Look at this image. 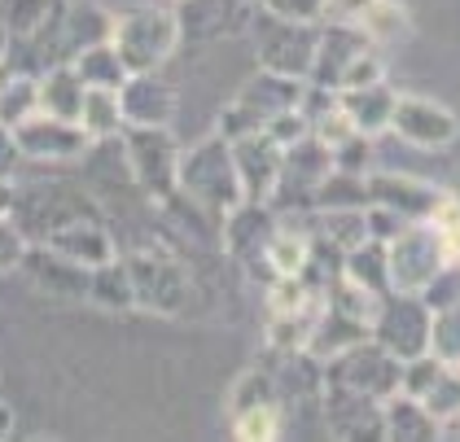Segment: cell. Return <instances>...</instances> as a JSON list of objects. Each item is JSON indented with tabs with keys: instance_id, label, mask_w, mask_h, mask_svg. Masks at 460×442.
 I'll return each instance as SVG.
<instances>
[{
	"instance_id": "cell-20",
	"label": "cell",
	"mask_w": 460,
	"mask_h": 442,
	"mask_svg": "<svg viewBox=\"0 0 460 442\" xmlns=\"http://www.w3.org/2000/svg\"><path fill=\"white\" fill-rule=\"evenodd\" d=\"M303 88H307V79H294V75H281V70H254L246 84H242V93L233 97V102H242L246 110H254L263 123L272 119V114H281L289 105L303 102Z\"/></svg>"
},
{
	"instance_id": "cell-17",
	"label": "cell",
	"mask_w": 460,
	"mask_h": 442,
	"mask_svg": "<svg viewBox=\"0 0 460 442\" xmlns=\"http://www.w3.org/2000/svg\"><path fill=\"white\" fill-rule=\"evenodd\" d=\"M364 49H373V40L359 31L355 22H320L316 53H312V70H307V84H320V88H333V93H338L342 70L351 66Z\"/></svg>"
},
{
	"instance_id": "cell-25",
	"label": "cell",
	"mask_w": 460,
	"mask_h": 442,
	"mask_svg": "<svg viewBox=\"0 0 460 442\" xmlns=\"http://www.w3.org/2000/svg\"><path fill=\"white\" fill-rule=\"evenodd\" d=\"M364 338H373V329L364 320H355V315L324 303L316 324H312V338H307V355L329 359V355H338V350H347V346H355V341H364Z\"/></svg>"
},
{
	"instance_id": "cell-2",
	"label": "cell",
	"mask_w": 460,
	"mask_h": 442,
	"mask_svg": "<svg viewBox=\"0 0 460 442\" xmlns=\"http://www.w3.org/2000/svg\"><path fill=\"white\" fill-rule=\"evenodd\" d=\"M180 193L189 202H198L202 210H211L215 219L228 215L242 198V180H237V167H233V149L228 140L211 132L207 140H198L193 149H180Z\"/></svg>"
},
{
	"instance_id": "cell-34",
	"label": "cell",
	"mask_w": 460,
	"mask_h": 442,
	"mask_svg": "<svg viewBox=\"0 0 460 442\" xmlns=\"http://www.w3.org/2000/svg\"><path fill=\"white\" fill-rule=\"evenodd\" d=\"M307 233L320 237L324 245H333V250H342V254L368 237L364 210H312V228Z\"/></svg>"
},
{
	"instance_id": "cell-28",
	"label": "cell",
	"mask_w": 460,
	"mask_h": 442,
	"mask_svg": "<svg viewBox=\"0 0 460 442\" xmlns=\"http://www.w3.org/2000/svg\"><path fill=\"white\" fill-rule=\"evenodd\" d=\"M368 206V184L359 171L329 167L312 189V210H364Z\"/></svg>"
},
{
	"instance_id": "cell-50",
	"label": "cell",
	"mask_w": 460,
	"mask_h": 442,
	"mask_svg": "<svg viewBox=\"0 0 460 442\" xmlns=\"http://www.w3.org/2000/svg\"><path fill=\"white\" fill-rule=\"evenodd\" d=\"M368 4H373V0H324L320 22H355V27H359V18L368 13Z\"/></svg>"
},
{
	"instance_id": "cell-33",
	"label": "cell",
	"mask_w": 460,
	"mask_h": 442,
	"mask_svg": "<svg viewBox=\"0 0 460 442\" xmlns=\"http://www.w3.org/2000/svg\"><path fill=\"white\" fill-rule=\"evenodd\" d=\"M40 75H22V70H9L0 75V123L4 128H18L22 119H31L40 110Z\"/></svg>"
},
{
	"instance_id": "cell-41",
	"label": "cell",
	"mask_w": 460,
	"mask_h": 442,
	"mask_svg": "<svg viewBox=\"0 0 460 442\" xmlns=\"http://www.w3.org/2000/svg\"><path fill=\"white\" fill-rule=\"evenodd\" d=\"M312 137H316L320 145H329V149H338L342 140H351V137H355L351 114H347L342 105L333 102V105H329V110H320L316 119H312Z\"/></svg>"
},
{
	"instance_id": "cell-3",
	"label": "cell",
	"mask_w": 460,
	"mask_h": 442,
	"mask_svg": "<svg viewBox=\"0 0 460 442\" xmlns=\"http://www.w3.org/2000/svg\"><path fill=\"white\" fill-rule=\"evenodd\" d=\"M132 289H137V311L149 315H184L193 303V276L172 250H137L123 259Z\"/></svg>"
},
{
	"instance_id": "cell-16",
	"label": "cell",
	"mask_w": 460,
	"mask_h": 442,
	"mask_svg": "<svg viewBox=\"0 0 460 442\" xmlns=\"http://www.w3.org/2000/svg\"><path fill=\"white\" fill-rule=\"evenodd\" d=\"M320 408H324V420H329V434L333 438H347V442L382 438V399L320 385Z\"/></svg>"
},
{
	"instance_id": "cell-49",
	"label": "cell",
	"mask_w": 460,
	"mask_h": 442,
	"mask_svg": "<svg viewBox=\"0 0 460 442\" xmlns=\"http://www.w3.org/2000/svg\"><path fill=\"white\" fill-rule=\"evenodd\" d=\"M22 163H27V158H22V149H18L13 128H4V123H0V184H13V175H18Z\"/></svg>"
},
{
	"instance_id": "cell-7",
	"label": "cell",
	"mask_w": 460,
	"mask_h": 442,
	"mask_svg": "<svg viewBox=\"0 0 460 442\" xmlns=\"http://www.w3.org/2000/svg\"><path fill=\"white\" fill-rule=\"evenodd\" d=\"M429 320L434 311L412 289H386L373 315V341H382L394 359H412L429 350Z\"/></svg>"
},
{
	"instance_id": "cell-5",
	"label": "cell",
	"mask_w": 460,
	"mask_h": 442,
	"mask_svg": "<svg viewBox=\"0 0 460 442\" xmlns=\"http://www.w3.org/2000/svg\"><path fill=\"white\" fill-rule=\"evenodd\" d=\"M324 364V385L333 390H351V394H368V399H386L399 390V373H403V359H394L382 341L364 338L320 359Z\"/></svg>"
},
{
	"instance_id": "cell-14",
	"label": "cell",
	"mask_w": 460,
	"mask_h": 442,
	"mask_svg": "<svg viewBox=\"0 0 460 442\" xmlns=\"http://www.w3.org/2000/svg\"><path fill=\"white\" fill-rule=\"evenodd\" d=\"M228 149H233V167H237V180H242V198L246 202H268L277 180H281L285 149L268 132H250V137L228 140Z\"/></svg>"
},
{
	"instance_id": "cell-42",
	"label": "cell",
	"mask_w": 460,
	"mask_h": 442,
	"mask_svg": "<svg viewBox=\"0 0 460 442\" xmlns=\"http://www.w3.org/2000/svg\"><path fill=\"white\" fill-rule=\"evenodd\" d=\"M263 132L277 140L281 149H289V145H298L303 137H312V119L298 110V105H289V110H281V114H272L268 123H263Z\"/></svg>"
},
{
	"instance_id": "cell-15",
	"label": "cell",
	"mask_w": 460,
	"mask_h": 442,
	"mask_svg": "<svg viewBox=\"0 0 460 442\" xmlns=\"http://www.w3.org/2000/svg\"><path fill=\"white\" fill-rule=\"evenodd\" d=\"M44 245L58 250L62 259H71L75 268H84V272H93V268H102L110 259H119L114 237L106 233V224H97L93 215H71V219H62L58 228L44 233Z\"/></svg>"
},
{
	"instance_id": "cell-35",
	"label": "cell",
	"mask_w": 460,
	"mask_h": 442,
	"mask_svg": "<svg viewBox=\"0 0 460 442\" xmlns=\"http://www.w3.org/2000/svg\"><path fill=\"white\" fill-rule=\"evenodd\" d=\"M421 403L443 429L456 425L460 420V359H443V368L434 376V385L421 394Z\"/></svg>"
},
{
	"instance_id": "cell-36",
	"label": "cell",
	"mask_w": 460,
	"mask_h": 442,
	"mask_svg": "<svg viewBox=\"0 0 460 442\" xmlns=\"http://www.w3.org/2000/svg\"><path fill=\"white\" fill-rule=\"evenodd\" d=\"M359 31L368 35L373 44H399V40L412 35V18H408V9L399 0H373L368 13L359 18Z\"/></svg>"
},
{
	"instance_id": "cell-6",
	"label": "cell",
	"mask_w": 460,
	"mask_h": 442,
	"mask_svg": "<svg viewBox=\"0 0 460 442\" xmlns=\"http://www.w3.org/2000/svg\"><path fill=\"white\" fill-rule=\"evenodd\" d=\"M452 254L443 245V233L429 224V219H412L403 224L394 237L386 241V272H390V289H421L438 268H447Z\"/></svg>"
},
{
	"instance_id": "cell-45",
	"label": "cell",
	"mask_w": 460,
	"mask_h": 442,
	"mask_svg": "<svg viewBox=\"0 0 460 442\" xmlns=\"http://www.w3.org/2000/svg\"><path fill=\"white\" fill-rule=\"evenodd\" d=\"M373 140L377 137H364V132H355L351 140H342L338 149H329L333 154V167H342V171H364L373 167Z\"/></svg>"
},
{
	"instance_id": "cell-32",
	"label": "cell",
	"mask_w": 460,
	"mask_h": 442,
	"mask_svg": "<svg viewBox=\"0 0 460 442\" xmlns=\"http://www.w3.org/2000/svg\"><path fill=\"white\" fill-rule=\"evenodd\" d=\"M71 66H75V75L84 79V88H119V84L128 79V66L119 62V53H114L110 40L79 49L71 57Z\"/></svg>"
},
{
	"instance_id": "cell-48",
	"label": "cell",
	"mask_w": 460,
	"mask_h": 442,
	"mask_svg": "<svg viewBox=\"0 0 460 442\" xmlns=\"http://www.w3.org/2000/svg\"><path fill=\"white\" fill-rule=\"evenodd\" d=\"M403 224H408V219H403V215H394V210H386V206H364V228H368V237L390 241Z\"/></svg>"
},
{
	"instance_id": "cell-4",
	"label": "cell",
	"mask_w": 460,
	"mask_h": 442,
	"mask_svg": "<svg viewBox=\"0 0 460 442\" xmlns=\"http://www.w3.org/2000/svg\"><path fill=\"white\" fill-rule=\"evenodd\" d=\"M119 137H123V158H128L137 189L154 206H163L180 189V145L172 128H123Z\"/></svg>"
},
{
	"instance_id": "cell-31",
	"label": "cell",
	"mask_w": 460,
	"mask_h": 442,
	"mask_svg": "<svg viewBox=\"0 0 460 442\" xmlns=\"http://www.w3.org/2000/svg\"><path fill=\"white\" fill-rule=\"evenodd\" d=\"M307 259H312V237L307 233H298V228H289V224H277V233L268 241V250H263V268L268 276H298L307 268Z\"/></svg>"
},
{
	"instance_id": "cell-40",
	"label": "cell",
	"mask_w": 460,
	"mask_h": 442,
	"mask_svg": "<svg viewBox=\"0 0 460 442\" xmlns=\"http://www.w3.org/2000/svg\"><path fill=\"white\" fill-rule=\"evenodd\" d=\"M429 350L438 359H460V303L434 311V320H429Z\"/></svg>"
},
{
	"instance_id": "cell-37",
	"label": "cell",
	"mask_w": 460,
	"mask_h": 442,
	"mask_svg": "<svg viewBox=\"0 0 460 442\" xmlns=\"http://www.w3.org/2000/svg\"><path fill=\"white\" fill-rule=\"evenodd\" d=\"M320 311H294V315H268V329H263V341L272 355H298L307 350V338H312V324H316Z\"/></svg>"
},
{
	"instance_id": "cell-39",
	"label": "cell",
	"mask_w": 460,
	"mask_h": 442,
	"mask_svg": "<svg viewBox=\"0 0 460 442\" xmlns=\"http://www.w3.org/2000/svg\"><path fill=\"white\" fill-rule=\"evenodd\" d=\"M285 420V408L281 403H259V408H246L233 416V434L242 442H272L281 438V425Z\"/></svg>"
},
{
	"instance_id": "cell-18",
	"label": "cell",
	"mask_w": 460,
	"mask_h": 442,
	"mask_svg": "<svg viewBox=\"0 0 460 442\" xmlns=\"http://www.w3.org/2000/svg\"><path fill=\"white\" fill-rule=\"evenodd\" d=\"M18 272L31 276V285H36L40 294H49V298H62V303H84L88 272H84V268H75L71 259H62L58 250H49L44 241H40V245H27V254H22Z\"/></svg>"
},
{
	"instance_id": "cell-55",
	"label": "cell",
	"mask_w": 460,
	"mask_h": 442,
	"mask_svg": "<svg viewBox=\"0 0 460 442\" xmlns=\"http://www.w3.org/2000/svg\"><path fill=\"white\" fill-rule=\"evenodd\" d=\"M176 4H180V0H176Z\"/></svg>"
},
{
	"instance_id": "cell-8",
	"label": "cell",
	"mask_w": 460,
	"mask_h": 442,
	"mask_svg": "<svg viewBox=\"0 0 460 442\" xmlns=\"http://www.w3.org/2000/svg\"><path fill=\"white\" fill-rule=\"evenodd\" d=\"M13 137H18V149H22L27 163H75V158H84L93 149L88 132L75 119H53L44 110L22 119L13 128Z\"/></svg>"
},
{
	"instance_id": "cell-54",
	"label": "cell",
	"mask_w": 460,
	"mask_h": 442,
	"mask_svg": "<svg viewBox=\"0 0 460 442\" xmlns=\"http://www.w3.org/2000/svg\"><path fill=\"white\" fill-rule=\"evenodd\" d=\"M250 4H259V0H250Z\"/></svg>"
},
{
	"instance_id": "cell-13",
	"label": "cell",
	"mask_w": 460,
	"mask_h": 442,
	"mask_svg": "<svg viewBox=\"0 0 460 442\" xmlns=\"http://www.w3.org/2000/svg\"><path fill=\"white\" fill-rule=\"evenodd\" d=\"M316 31L320 22H289V18H272V27L259 35L254 53L263 70H281L294 79H307L312 70V53H316Z\"/></svg>"
},
{
	"instance_id": "cell-9",
	"label": "cell",
	"mask_w": 460,
	"mask_h": 442,
	"mask_svg": "<svg viewBox=\"0 0 460 442\" xmlns=\"http://www.w3.org/2000/svg\"><path fill=\"white\" fill-rule=\"evenodd\" d=\"M277 224H281V215L272 210V202H237L228 215H219V245L237 263L263 268V250H268V241L277 233ZM263 276H268V268H263Z\"/></svg>"
},
{
	"instance_id": "cell-27",
	"label": "cell",
	"mask_w": 460,
	"mask_h": 442,
	"mask_svg": "<svg viewBox=\"0 0 460 442\" xmlns=\"http://www.w3.org/2000/svg\"><path fill=\"white\" fill-rule=\"evenodd\" d=\"M62 9H66V0H0V22L9 31V44L49 31L62 18Z\"/></svg>"
},
{
	"instance_id": "cell-1",
	"label": "cell",
	"mask_w": 460,
	"mask_h": 442,
	"mask_svg": "<svg viewBox=\"0 0 460 442\" xmlns=\"http://www.w3.org/2000/svg\"><path fill=\"white\" fill-rule=\"evenodd\" d=\"M180 18L167 4H137L128 13H114V31L110 44L119 53V62L128 66V75L141 70H163L172 62V53L180 49Z\"/></svg>"
},
{
	"instance_id": "cell-43",
	"label": "cell",
	"mask_w": 460,
	"mask_h": 442,
	"mask_svg": "<svg viewBox=\"0 0 460 442\" xmlns=\"http://www.w3.org/2000/svg\"><path fill=\"white\" fill-rule=\"evenodd\" d=\"M382 79H386V62H382V53H377V44H373V49H364L351 66L342 70L338 93H342V88H364V84H382Z\"/></svg>"
},
{
	"instance_id": "cell-23",
	"label": "cell",
	"mask_w": 460,
	"mask_h": 442,
	"mask_svg": "<svg viewBox=\"0 0 460 442\" xmlns=\"http://www.w3.org/2000/svg\"><path fill=\"white\" fill-rule=\"evenodd\" d=\"M110 31H114V13H110V9L93 4V0H75V4L66 0L62 22H58V35H62V53H66V62H71L79 49L110 40Z\"/></svg>"
},
{
	"instance_id": "cell-21",
	"label": "cell",
	"mask_w": 460,
	"mask_h": 442,
	"mask_svg": "<svg viewBox=\"0 0 460 442\" xmlns=\"http://www.w3.org/2000/svg\"><path fill=\"white\" fill-rule=\"evenodd\" d=\"M382 438L390 442H434L443 438V425L425 411L421 399L394 390L382 399Z\"/></svg>"
},
{
	"instance_id": "cell-38",
	"label": "cell",
	"mask_w": 460,
	"mask_h": 442,
	"mask_svg": "<svg viewBox=\"0 0 460 442\" xmlns=\"http://www.w3.org/2000/svg\"><path fill=\"white\" fill-rule=\"evenodd\" d=\"M259 403H281V385H277V373L268 368H246V373L233 381L228 390V416L246 408H259Z\"/></svg>"
},
{
	"instance_id": "cell-51",
	"label": "cell",
	"mask_w": 460,
	"mask_h": 442,
	"mask_svg": "<svg viewBox=\"0 0 460 442\" xmlns=\"http://www.w3.org/2000/svg\"><path fill=\"white\" fill-rule=\"evenodd\" d=\"M13 429H18V416H13V408L0 399V438H13Z\"/></svg>"
},
{
	"instance_id": "cell-47",
	"label": "cell",
	"mask_w": 460,
	"mask_h": 442,
	"mask_svg": "<svg viewBox=\"0 0 460 442\" xmlns=\"http://www.w3.org/2000/svg\"><path fill=\"white\" fill-rule=\"evenodd\" d=\"M272 18H289V22H320L324 0H259Z\"/></svg>"
},
{
	"instance_id": "cell-46",
	"label": "cell",
	"mask_w": 460,
	"mask_h": 442,
	"mask_svg": "<svg viewBox=\"0 0 460 442\" xmlns=\"http://www.w3.org/2000/svg\"><path fill=\"white\" fill-rule=\"evenodd\" d=\"M27 245H31V241L22 237V228H18L9 215H0V272H18Z\"/></svg>"
},
{
	"instance_id": "cell-22",
	"label": "cell",
	"mask_w": 460,
	"mask_h": 442,
	"mask_svg": "<svg viewBox=\"0 0 460 442\" xmlns=\"http://www.w3.org/2000/svg\"><path fill=\"white\" fill-rule=\"evenodd\" d=\"M394 102H399V93L390 88L386 79H382V84H364V88H342V93H338V105L351 114L355 132H364V137H382V132H390Z\"/></svg>"
},
{
	"instance_id": "cell-12",
	"label": "cell",
	"mask_w": 460,
	"mask_h": 442,
	"mask_svg": "<svg viewBox=\"0 0 460 442\" xmlns=\"http://www.w3.org/2000/svg\"><path fill=\"white\" fill-rule=\"evenodd\" d=\"M119 105H123V128H172L180 93L158 70H141L119 84Z\"/></svg>"
},
{
	"instance_id": "cell-30",
	"label": "cell",
	"mask_w": 460,
	"mask_h": 442,
	"mask_svg": "<svg viewBox=\"0 0 460 442\" xmlns=\"http://www.w3.org/2000/svg\"><path fill=\"white\" fill-rule=\"evenodd\" d=\"M342 276L373 289V294H386L390 289V272H386V241L377 237H364L359 245H351L342 254Z\"/></svg>"
},
{
	"instance_id": "cell-53",
	"label": "cell",
	"mask_w": 460,
	"mask_h": 442,
	"mask_svg": "<svg viewBox=\"0 0 460 442\" xmlns=\"http://www.w3.org/2000/svg\"><path fill=\"white\" fill-rule=\"evenodd\" d=\"M447 193H452V198H456V202H460V180H456V184H452V189H447Z\"/></svg>"
},
{
	"instance_id": "cell-44",
	"label": "cell",
	"mask_w": 460,
	"mask_h": 442,
	"mask_svg": "<svg viewBox=\"0 0 460 442\" xmlns=\"http://www.w3.org/2000/svg\"><path fill=\"white\" fill-rule=\"evenodd\" d=\"M215 132L224 140H237V137H250V132H263V119L246 110L242 102H228L219 110V119H215Z\"/></svg>"
},
{
	"instance_id": "cell-10",
	"label": "cell",
	"mask_w": 460,
	"mask_h": 442,
	"mask_svg": "<svg viewBox=\"0 0 460 442\" xmlns=\"http://www.w3.org/2000/svg\"><path fill=\"white\" fill-rule=\"evenodd\" d=\"M390 132L417 149H452L460 137V119L434 97H399L390 114Z\"/></svg>"
},
{
	"instance_id": "cell-26",
	"label": "cell",
	"mask_w": 460,
	"mask_h": 442,
	"mask_svg": "<svg viewBox=\"0 0 460 442\" xmlns=\"http://www.w3.org/2000/svg\"><path fill=\"white\" fill-rule=\"evenodd\" d=\"M40 84V110L53 114V119H79V105H84V79L75 75L71 62H58L36 79Z\"/></svg>"
},
{
	"instance_id": "cell-19",
	"label": "cell",
	"mask_w": 460,
	"mask_h": 442,
	"mask_svg": "<svg viewBox=\"0 0 460 442\" xmlns=\"http://www.w3.org/2000/svg\"><path fill=\"white\" fill-rule=\"evenodd\" d=\"M250 0H180L176 18L184 40H215L246 27Z\"/></svg>"
},
{
	"instance_id": "cell-11",
	"label": "cell",
	"mask_w": 460,
	"mask_h": 442,
	"mask_svg": "<svg viewBox=\"0 0 460 442\" xmlns=\"http://www.w3.org/2000/svg\"><path fill=\"white\" fill-rule=\"evenodd\" d=\"M364 184H368V206H386L394 215H403L408 224L412 219H429V210L443 202V184L425 180V175H408V171H364Z\"/></svg>"
},
{
	"instance_id": "cell-29",
	"label": "cell",
	"mask_w": 460,
	"mask_h": 442,
	"mask_svg": "<svg viewBox=\"0 0 460 442\" xmlns=\"http://www.w3.org/2000/svg\"><path fill=\"white\" fill-rule=\"evenodd\" d=\"M88 140H114L123 132V105H119V88H84V105H79V119H75Z\"/></svg>"
},
{
	"instance_id": "cell-24",
	"label": "cell",
	"mask_w": 460,
	"mask_h": 442,
	"mask_svg": "<svg viewBox=\"0 0 460 442\" xmlns=\"http://www.w3.org/2000/svg\"><path fill=\"white\" fill-rule=\"evenodd\" d=\"M84 303H93L106 315H128L137 311V289H132V276H128V263L123 259H110L102 268L88 272V285H84Z\"/></svg>"
},
{
	"instance_id": "cell-52",
	"label": "cell",
	"mask_w": 460,
	"mask_h": 442,
	"mask_svg": "<svg viewBox=\"0 0 460 442\" xmlns=\"http://www.w3.org/2000/svg\"><path fill=\"white\" fill-rule=\"evenodd\" d=\"M4 57H9V31H4V22H0V70H4Z\"/></svg>"
}]
</instances>
